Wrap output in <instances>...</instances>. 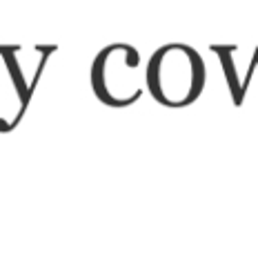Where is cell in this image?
<instances>
[{"instance_id":"cell-4","label":"cell","mask_w":258,"mask_h":254,"mask_svg":"<svg viewBox=\"0 0 258 254\" xmlns=\"http://www.w3.org/2000/svg\"><path fill=\"white\" fill-rule=\"evenodd\" d=\"M254 58H256V65H258V47L254 49Z\"/></svg>"},{"instance_id":"cell-3","label":"cell","mask_w":258,"mask_h":254,"mask_svg":"<svg viewBox=\"0 0 258 254\" xmlns=\"http://www.w3.org/2000/svg\"><path fill=\"white\" fill-rule=\"evenodd\" d=\"M216 56L220 58V65H223V72H225V80H227V87H229V94H232V100L236 107L243 105V98H245V89H243V83L238 80V72H236V65L232 61V54L238 49L236 45H212L209 47Z\"/></svg>"},{"instance_id":"cell-1","label":"cell","mask_w":258,"mask_h":254,"mask_svg":"<svg viewBox=\"0 0 258 254\" xmlns=\"http://www.w3.org/2000/svg\"><path fill=\"white\" fill-rule=\"evenodd\" d=\"M147 91L156 103L180 110L201 98L207 83L205 61L194 47L167 42L158 47L147 63Z\"/></svg>"},{"instance_id":"cell-2","label":"cell","mask_w":258,"mask_h":254,"mask_svg":"<svg viewBox=\"0 0 258 254\" xmlns=\"http://www.w3.org/2000/svg\"><path fill=\"white\" fill-rule=\"evenodd\" d=\"M18 49H20L18 45H0V56H3L5 65H7V74H9V78H12V83H14L16 94H18V98H20V112L16 114L14 121L9 123V129H16V125L23 121L27 107H29V100H31L29 85H27V80L23 76V67H20L18 61H16V52Z\"/></svg>"}]
</instances>
